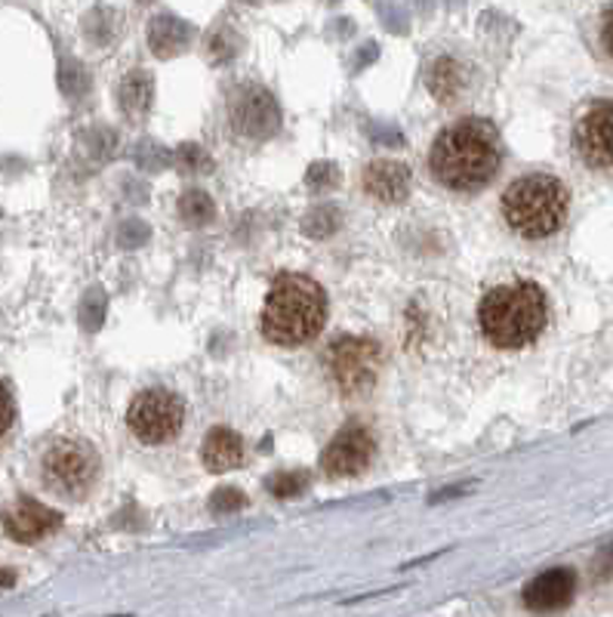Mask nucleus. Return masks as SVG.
Masks as SVG:
<instances>
[{"mask_svg": "<svg viewBox=\"0 0 613 617\" xmlns=\"http://www.w3.org/2000/svg\"><path fill=\"white\" fill-rule=\"evenodd\" d=\"M376 454L374 435L360 427H348L327 444V451L320 454V467L330 476H358L360 470L370 467Z\"/></svg>", "mask_w": 613, "mask_h": 617, "instance_id": "obj_10", "label": "nucleus"}, {"mask_svg": "<svg viewBox=\"0 0 613 617\" xmlns=\"http://www.w3.org/2000/svg\"><path fill=\"white\" fill-rule=\"evenodd\" d=\"M235 53H238V41L228 31H219V35L210 38V56H214L216 62H228Z\"/></svg>", "mask_w": 613, "mask_h": 617, "instance_id": "obj_26", "label": "nucleus"}, {"mask_svg": "<svg viewBox=\"0 0 613 617\" xmlns=\"http://www.w3.org/2000/svg\"><path fill=\"white\" fill-rule=\"evenodd\" d=\"M576 590V575L571 568H552L534 577L524 587V603L536 608V611H548V608H561L571 603V596Z\"/></svg>", "mask_w": 613, "mask_h": 617, "instance_id": "obj_12", "label": "nucleus"}, {"mask_svg": "<svg viewBox=\"0 0 613 617\" xmlns=\"http://www.w3.org/2000/svg\"><path fill=\"white\" fill-rule=\"evenodd\" d=\"M308 186L315 188V192H327V188H334L339 183V170H336V164L330 161H318L308 167Z\"/></svg>", "mask_w": 613, "mask_h": 617, "instance_id": "obj_23", "label": "nucleus"}, {"mask_svg": "<svg viewBox=\"0 0 613 617\" xmlns=\"http://www.w3.org/2000/svg\"><path fill=\"white\" fill-rule=\"evenodd\" d=\"M574 146L580 158L595 170L613 167V102L589 108L574 130Z\"/></svg>", "mask_w": 613, "mask_h": 617, "instance_id": "obj_9", "label": "nucleus"}, {"mask_svg": "<svg viewBox=\"0 0 613 617\" xmlns=\"http://www.w3.org/2000/svg\"><path fill=\"white\" fill-rule=\"evenodd\" d=\"M364 188L376 202L401 204L411 195V167L401 161H374L364 174Z\"/></svg>", "mask_w": 613, "mask_h": 617, "instance_id": "obj_13", "label": "nucleus"}, {"mask_svg": "<svg viewBox=\"0 0 613 617\" xmlns=\"http://www.w3.org/2000/svg\"><path fill=\"white\" fill-rule=\"evenodd\" d=\"M139 3H151V0H139Z\"/></svg>", "mask_w": 613, "mask_h": 617, "instance_id": "obj_32", "label": "nucleus"}, {"mask_svg": "<svg viewBox=\"0 0 613 617\" xmlns=\"http://www.w3.org/2000/svg\"><path fill=\"white\" fill-rule=\"evenodd\" d=\"M146 238H148L146 223H136V219H130V223H123V226H120L118 242H120V247H127V251L139 247V244L146 242Z\"/></svg>", "mask_w": 613, "mask_h": 617, "instance_id": "obj_25", "label": "nucleus"}, {"mask_svg": "<svg viewBox=\"0 0 613 617\" xmlns=\"http://www.w3.org/2000/svg\"><path fill=\"white\" fill-rule=\"evenodd\" d=\"M428 90L441 102H454L459 90H463V68H459V62H454L451 56L435 59V66L428 68Z\"/></svg>", "mask_w": 613, "mask_h": 617, "instance_id": "obj_17", "label": "nucleus"}, {"mask_svg": "<svg viewBox=\"0 0 613 617\" xmlns=\"http://www.w3.org/2000/svg\"><path fill=\"white\" fill-rule=\"evenodd\" d=\"M370 136H374V143H386V146H401L404 139H401V134H395V130H386V134H379L376 127H370Z\"/></svg>", "mask_w": 613, "mask_h": 617, "instance_id": "obj_30", "label": "nucleus"}, {"mask_svg": "<svg viewBox=\"0 0 613 617\" xmlns=\"http://www.w3.org/2000/svg\"><path fill=\"white\" fill-rule=\"evenodd\" d=\"M308 488V476L303 470L294 472H275L271 479H268V491L275 497H299Z\"/></svg>", "mask_w": 613, "mask_h": 617, "instance_id": "obj_20", "label": "nucleus"}, {"mask_svg": "<svg viewBox=\"0 0 613 617\" xmlns=\"http://www.w3.org/2000/svg\"><path fill=\"white\" fill-rule=\"evenodd\" d=\"M327 371H330L336 390L346 399H358L376 386V376L383 371V350L374 340L343 336L327 350Z\"/></svg>", "mask_w": 613, "mask_h": 617, "instance_id": "obj_5", "label": "nucleus"}, {"mask_svg": "<svg viewBox=\"0 0 613 617\" xmlns=\"http://www.w3.org/2000/svg\"><path fill=\"white\" fill-rule=\"evenodd\" d=\"M327 322V296L306 275H278L263 306L259 327L278 346H303Z\"/></svg>", "mask_w": 613, "mask_h": 617, "instance_id": "obj_2", "label": "nucleus"}, {"mask_svg": "<svg viewBox=\"0 0 613 617\" xmlns=\"http://www.w3.org/2000/svg\"><path fill=\"white\" fill-rule=\"evenodd\" d=\"M503 216L521 238H548L567 216V188L548 174L521 176L503 192Z\"/></svg>", "mask_w": 613, "mask_h": 617, "instance_id": "obj_4", "label": "nucleus"}, {"mask_svg": "<svg viewBox=\"0 0 613 617\" xmlns=\"http://www.w3.org/2000/svg\"><path fill=\"white\" fill-rule=\"evenodd\" d=\"M102 322H106V296L93 291V294L83 296V303H80V324L87 331H99Z\"/></svg>", "mask_w": 613, "mask_h": 617, "instance_id": "obj_21", "label": "nucleus"}, {"mask_svg": "<svg viewBox=\"0 0 613 617\" xmlns=\"http://www.w3.org/2000/svg\"><path fill=\"white\" fill-rule=\"evenodd\" d=\"M228 118H231L235 134L247 136V139H268L278 134L280 127L278 102L263 87H240L228 102Z\"/></svg>", "mask_w": 613, "mask_h": 617, "instance_id": "obj_8", "label": "nucleus"}, {"mask_svg": "<svg viewBox=\"0 0 613 617\" xmlns=\"http://www.w3.org/2000/svg\"><path fill=\"white\" fill-rule=\"evenodd\" d=\"M336 228H339V210L324 204V207H315L312 214L303 219V232L308 238H330Z\"/></svg>", "mask_w": 613, "mask_h": 617, "instance_id": "obj_19", "label": "nucleus"}, {"mask_svg": "<svg viewBox=\"0 0 613 617\" xmlns=\"http://www.w3.org/2000/svg\"><path fill=\"white\" fill-rule=\"evenodd\" d=\"M148 43L160 59H174L191 43V26L176 19V16H158L148 26Z\"/></svg>", "mask_w": 613, "mask_h": 617, "instance_id": "obj_15", "label": "nucleus"}, {"mask_svg": "<svg viewBox=\"0 0 613 617\" xmlns=\"http://www.w3.org/2000/svg\"><path fill=\"white\" fill-rule=\"evenodd\" d=\"M176 164L188 170V174H204V170H210L214 164L207 158V151L200 146H179L176 148Z\"/></svg>", "mask_w": 613, "mask_h": 617, "instance_id": "obj_22", "label": "nucleus"}, {"mask_svg": "<svg viewBox=\"0 0 613 617\" xmlns=\"http://www.w3.org/2000/svg\"><path fill=\"white\" fill-rule=\"evenodd\" d=\"M179 216H182V223H188V226H207L216 216L214 198H210L207 192H200V188L186 192V195L179 198Z\"/></svg>", "mask_w": 613, "mask_h": 617, "instance_id": "obj_18", "label": "nucleus"}, {"mask_svg": "<svg viewBox=\"0 0 613 617\" xmlns=\"http://www.w3.org/2000/svg\"><path fill=\"white\" fill-rule=\"evenodd\" d=\"M247 503V497L240 494L238 488H219L214 494V500H210V510L219 512V516H226V512H235L240 510Z\"/></svg>", "mask_w": 613, "mask_h": 617, "instance_id": "obj_24", "label": "nucleus"}, {"mask_svg": "<svg viewBox=\"0 0 613 617\" xmlns=\"http://www.w3.org/2000/svg\"><path fill=\"white\" fill-rule=\"evenodd\" d=\"M182 420H186V404L179 395L167 390H146L130 404L127 427L139 442L164 444L179 435Z\"/></svg>", "mask_w": 613, "mask_h": 617, "instance_id": "obj_6", "label": "nucleus"}, {"mask_svg": "<svg viewBox=\"0 0 613 617\" xmlns=\"http://www.w3.org/2000/svg\"><path fill=\"white\" fill-rule=\"evenodd\" d=\"M151 96H155V84L148 71H130L120 81V108L130 121H142L151 108Z\"/></svg>", "mask_w": 613, "mask_h": 617, "instance_id": "obj_16", "label": "nucleus"}, {"mask_svg": "<svg viewBox=\"0 0 613 617\" xmlns=\"http://www.w3.org/2000/svg\"><path fill=\"white\" fill-rule=\"evenodd\" d=\"M13 427V399H10V390L7 383L0 380V435Z\"/></svg>", "mask_w": 613, "mask_h": 617, "instance_id": "obj_28", "label": "nucleus"}, {"mask_svg": "<svg viewBox=\"0 0 613 617\" xmlns=\"http://www.w3.org/2000/svg\"><path fill=\"white\" fill-rule=\"evenodd\" d=\"M16 575L10 568H0V590H7V587H13Z\"/></svg>", "mask_w": 613, "mask_h": 617, "instance_id": "obj_31", "label": "nucleus"}, {"mask_svg": "<svg viewBox=\"0 0 613 617\" xmlns=\"http://www.w3.org/2000/svg\"><path fill=\"white\" fill-rule=\"evenodd\" d=\"M62 522V516L50 507H43L38 500H19L16 507L3 512V528L7 535L19 540V543H34L40 537L53 535L56 528Z\"/></svg>", "mask_w": 613, "mask_h": 617, "instance_id": "obj_11", "label": "nucleus"}, {"mask_svg": "<svg viewBox=\"0 0 613 617\" xmlns=\"http://www.w3.org/2000/svg\"><path fill=\"white\" fill-rule=\"evenodd\" d=\"M601 41H604V50L613 59V7L611 13L604 16V28H601Z\"/></svg>", "mask_w": 613, "mask_h": 617, "instance_id": "obj_29", "label": "nucleus"}, {"mask_svg": "<svg viewBox=\"0 0 613 617\" xmlns=\"http://www.w3.org/2000/svg\"><path fill=\"white\" fill-rule=\"evenodd\" d=\"M87 75H83V68H78V66H71L66 71V68H62V90H66L68 96H80L83 94V90H87Z\"/></svg>", "mask_w": 613, "mask_h": 617, "instance_id": "obj_27", "label": "nucleus"}, {"mask_svg": "<svg viewBox=\"0 0 613 617\" xmlns=\"http://www.w3.org/2000/svg\"><path fill=\"white\" fill-rule=\"evenodd\" d=\"M500 136L487 121L466 118L447 127L428 151V167L454 192H478L500 170Z\"/></svg>", "mask_w": 613, "mask_h": 617, "instance_id": "obj_1", "label": "nucleus"}, {"mask_svg": "<svg viewBox=\"0 0 613 617\" xmlns=\"http://www.w3.org/2000/svg\"><path fill=\"white\" fill-rule=\"evenodd\" d=\"M478 322L496 350H521L546 327V296L531 282L494 287L481 300Z\"/></svg>", "mask_w": 613, "mask_h": 617, "instance_id": "obj_3", "label": "nucleus"}, {"mask_svg": "<svg viewBox=\"0 0 613 617\" xmlns=\"http://www.w3.org/2000/svg\"><path fill=\"white\" fill-rule=\"evenodd\" d=\"M204 467L210 472H226L240 467V460H244V442H240L238 432L226 430V427H216V430L207 432V439H204Z\"/></svg>", "mask_w": 613, "mask_h": 617, "instance_id": "obj_14", "label": "nucleus"}, {"mask_svg": "<svg viewBox=\"0 0 613 617\" xmlns=\"http://www.w3.org/2000/svg\"><path fill=\"white\" fill-rule=\"evenodd\" d=\"M47 484L68 497H83L99 479V457L90 444L59 442L43 457Z\"/></svg>", "mask_w": 613, "mask_h": 617, "instance_id": "obj_7", "label": "nucleus"}]
</instances>
